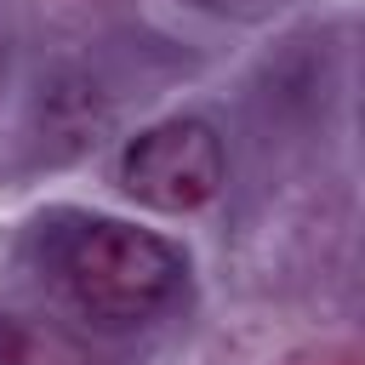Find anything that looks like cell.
Segmentation results:
<instances>
[{
	"label": "cell",
	"instance_id": "cell-1",
	"mask_svg": "<svg viewBox=\"0 0 365 365\" xmlns=\"http://www.w3.org/2000/svg\"><path fill=\"white\" fill-rule=\"evenodd\" d=\"M46 268L57 291L91 325H108V331L165 314L188 274L171 240L120 217H68V228L46 240Z\"/></svg>",
	"mask_w": 365,
	"mask_h": 365
},
{
	"label": "cell",
	"instance_id": "cell-2",
	"mask_svg": "<svg viewBox=\"0 0 365 365\" xmlns=\"http://www.w3.org/2000/svg\"><path fill=\"white\" fill-rule=\"evenodd\" d=\"M114 182H120L125 200H137L148 211L188 217V211L211 205L217 188H222V137L205 120H188V114L160 120L120 148Z\"/></svg>",
	"mask_w": 365,
	"mask_h": 365
},
{
	"label": "cell",
	"instance_id": "cell-3",
	"mask_svg": "<svg viewBox=\"0 0 365 365\" xmlns=\"http://www.w3.org/2000/svg\"><path fill=\"white\" fill-rule=\"evenodd\" d=\"M0 365H34V342L11 314H0Z\"/></svg>",
	"mask_w": 365,
	"mask_h": 365
},
{
	"label": "cell",
	"instance_id": "cell-4",
	"mask_svg": "<svg viewBox=\"0 0 365 365\" xmlns=\"http://www.w3.org/2000/svg\"><path fill=\"white\" fill-rule=\"evenodd\" d=\"M285 365H359L354 348H319V354H291Z\"/></svg>",
	"mask_w": 365,
	"mask_h": 365
}]
</instances>
